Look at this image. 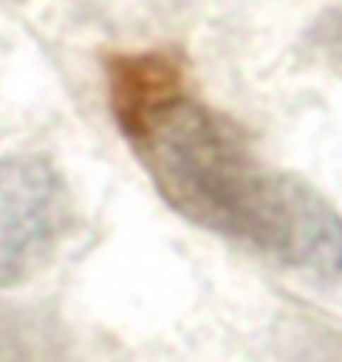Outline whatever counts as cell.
Segmentation results:
<instances>
[{
	"instance_id": "6da1fadb",
	"label": "cell",
	"mask_w": 342,
	"mask_h": 362,
	"mask_svg": "<svg viewBox=\"0 0 342 362\" xmlns=\"http://www.w3.org/2000/svg\"><path fill=\"white\" fill-rule=\"evenodd\" d=\"M105 74L121 134L182 218L285 265H322L342 248L336 208L262 165L235 121L188 90L175 51L111 54Z\"/></svg>"
},
{
	"instance_id": "7a4b0ae2",
	"label": "cell",
	"mask_w": 342,
	"mask_h": 362,
	"mask_svg": "<svg viewBox=\"0 0 342 362\" xmlns=\"http://www.w3.org/2000/svg\"><path fill=\"white\" fill-rule=\"evenodd\" d=\"M71 225V188L51 158L13 155L0 161V288L44 269Z\"/></svg>"
},
{
	"instance_id": "3957f363",
	"label": "cell",
	"mask_w": 342,
	"mask_h": 362,
	"mask_svg": "<svg viewBox=\"0 0 342 362\" xmlns=\"http://www.w3.org/2000/svg\"><path fill=\"white\" fill-rule=\"evenodd\" d=\"M0 362H74V352L47 315L0 302Z\"/></svg>"
},
{
	"instance_id": "277c9868",
	"label": "cell",
	"mask_w": 342,
	"mask_h": 362,
	"mask_svg": "<svg viewBox=\"0 0 342 362\" xmlns=\"http://www.w3.org/2000/svg\"><path fill=\"white\" fill-rule=\"evenodd\" d=\"M282 362H342V329L316 319H289L278 332Z\"/></svg>"
},
{
	"instance_id": "5b68a950",
	"label": "cell",
	"mask_w": 342,
	"mask_h": 362,
	"mask_svg": "<svg viewBox=\"0 0 342 362\" xmlns=\"http://www.w3.org/2000/svg\"><path fill=\"white\" fill-rule=\"evenodd\" d=\"M309 44H312L316 57L342 71V11L322 13L319 24L312 27V34H309Z\"/></svg>"
},
{
	"instance_id": "8992f818",
	"label": "cell",
	"mask_w": 342,
	"mask_h": 362,
	"mask_svg": "<svg viewBox=\"0 0 342 362\" xmlns=\"http://www.w3.org/2000/svg\"><path fill=\"white\" fill-rule=\"evenodd\" d=\"M339 265H342V248H339Z\"/></svg>"
}]
</instances>
